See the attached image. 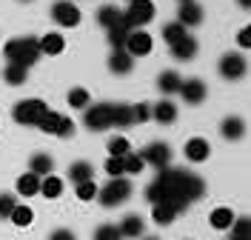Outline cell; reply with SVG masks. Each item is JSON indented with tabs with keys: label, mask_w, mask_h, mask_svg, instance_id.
<instances>
[{
	"label": "cell",
	"mask_w": 251,
	"mask_h": 240,
	"mask_svg": "<svg viewBox=\"0 0 251 240\" xmlns=\"http://www.w3.org/2000/svg\"><path fill=\"white\" fill-rule=\"evenodd\" d=\"M3 54L9 63H17L23 69H29L31 63H37L40 57V46H37V37H15L3 46Z\"/></svg>",
	"instance_id": "cell-1"
},
{
	"label": "cell",
	"mask_w": 251,
	"mask_h": 240,
	"mask_svg": "<svg viewBox=\"0 0 251 240\" xmlns=\"http://www.w3.org/2000/svg\"><path fill=\"white\" fill-rule=\"evenodd\" d=\"M154 3L151 0H134V3H128V12H120V20H117V26H123L126 32H134V29H140L146 23H151L154 20Z\"/></svg>",
	"instance_id": "cell-2"
},
{
	"label": "cell",
	"mask_w": 251,
	"mask_h": 240,
	"mask_svg": "<svg viewBox=\"0 0 251 240\" xmlns=\"http://www.w3.org/2000/svg\"><path fill=\"white\" fill-rule=\"evenodd\" d=\"M128 197H131V183L126 177H111L103 189H97V200H100V206H106V209L120 206Z\"/></svg>",
	"instance_id": "cell-3"
},
{
	"label": "cell",
	"mask_w": 251,
	"mask_h": 240,
	"mask_svg": "<svg viewBox=\"0 0 251 240\" xmlns=\"http://www.w3.org/2000/svg\"><path fill=\"white\" fill-rule=\"evenodd\" d=\"M49 106L40 100V97H29V100H20L15 109H12V117H15L20 126H37V120L43 117Z\"/></svg>",
	"instance_id": "cell-4"
},
{
	"label": "cell",
	"mask_w": 251,
	"mask_h": 240,
	"mask_svg": "<svg viewBox=\"0 0 251 240\" xmlns=\"http://www.w3.org/2000/svg\"><path fill=\"white\" fill-rule=\"evenodd\" d=\"M51 20L63 26V29H75L80 23V9L72 3V0H57L54 6H51Z\"/></svg>",
	"instance_id": "cell-5"
},
{
	"label": "cell",
	"mask_w": 251,
	"mask_h": 240,
	"mask_svg": "<svg viewBox=\"0 0 251 240\" xmlns=\"http://www.w3.org/2000/svg\"><path fill=\"white\" fill-rule=\"evenodd\" d=\"M217 69H220V75H223L226 80H240L246 72H249V60H246L243 54L228 52V54H223V57H220Z\"/></svg>",
	"instance_id": "cell-6"
},
{
	"label": "cell",
	"mask_w": 251,
	"mask_h": 240,
	"mask_svg": "<svg viewBox=\"0 0 251 240\" xmlns=\"http://www.w3.org/2000/svg\"><path fill=\"white\" fill-rule=\"evenodd\" d=\"M140 158H143V163H151L157 172H160V169H166V166L172 163V146L163 143V140H157V143H149V146H146V149L140 152Z\"/></svg>",
	"instance_id": "cell-7"
},
{
	"label": "cell",
	"mask_w": 251,
	"mask_h": 240,
	"mask_svg": "<svg viewBox=\"0 0 251 240\" xmlns=\"http://www.w3.org/2000/svg\"><path fill=\"white\" fill-rule=\"evenodd\" d=\"M86 126L92 132H103V129L111 126V103H97V106H89L86 109Z\"/></svg>",
	"instance_id": "cell-8"
},
{
	"label": "cell",
	"mask_w": 251,
	"mask_h": 240,
	"mask_svg": "<svg viewBox=\"0 0 251 240\" xmlns=\"http://www.w3.org/2000/svg\"><path fill=\"white\" fill-rule=\"evenodd\" d=\"M123 49L131 54V57H146V54L151 52V34H149V32H140V29H134V32H128Z\"/></svg>",
	"instance_id": "cell-9"
},
{
	"label": "cell",
	"mask_w": 251,
	"mask_h": 240,
	"mask_svg": "<svg viewBox=\"0 0 251 240\" xmlns=\"http://www.w3.org/2000/svg\"><path fill=\"white\" fill-rule=\"evenodd\" d=\"M180 95H183V100H186V103L197 106V103H203V100H205V83L200 78L183 80V83H180Z\"/></svg>",
	"instance_id": "cell-10"
},
{
	"label": "cell",
	"mask_w": 251,
	"mask_h": 240,
	"mask_svg": "<svg viewBox=\"0 0 251 240\" xmlns=\"http://www.w3.org/2000/svg\"><path fill=\"white\" fill-rule=\"evenodd\" d=\"M186 158L191 160V163H203L208 155H211V146H208V140L205 137H191V140H186Z\"/></svg>",
	"instance_id": "cell-11"
},
{
	"label": "cell",
	"mask_w": 251,
	"mask_h": 240,
	"mask_svg": "<svg viewBox=\"0 0 251 240\" xmlns=\"http://www.w3.org/2000/svg\"><path fill=\"white\" fill-rule=\"evenodd\" d=\"M205 194V183L200 175H191L186 172V183H183V197H186V203H194V200H200Z\"/></svg>",
	"instance_id": "cell-12"
},
{
	"label": "cell",
	"mask_w": 251,
	"mask_h": 240,
	"mask_svg": "<svg viewBox=\"0 0 251 240\" xmlns=\"http://www.w3.org/2000/svg\"><path fill=\"white\" fill-rule=\"evenodd\" d=\"M109 69L114 75H128L131 69H134V57L126 52V49H114L109 57Z\"/></svg>",
	"instance_id": "cell-13"
},
{
	"label": "cell",
	"mask_w": 251,
	"mask_h": 240,
	"mask_svg": "<svg viewBox=\"0 0 251 240\" xmlns=\"http://www.w3.org/2000/svg\"><path fill=\"white\" fill-rule=\"evenodd\" d=\"M177 23L186 29V26H197V23H203V9L191 0V3H183L180 6V12H177Z\"/></svg>",
	"instance_id": "cell-14"
},
{
	"label": "cell",
	"mask_w": 251,
	"mask_h": 240,
	"mask_svg": "<svg viewBox=\"0 0 251 240\" xmlns=\"http://www.w3.org/2000/svg\"><path fill=\"white\" fill-rule=\"evenodd\" d=\"M151 117H154L157 123H163V126H169L177 120V106H174L172 100H160L151 106Z\"/></svg>",
	"instance_id": "cell-15"
},
{
	"label": "cell",
	"mask_w": 251,
	"mask_h": 240,
	"mask_svg": "<svg viewBox=\"0 0 251 240\" xmlns=\"http://www.w3.org/2000/svg\"><path fill=\"white\" fill-rule=\"evenodd\" d=\"M220 132H223V137H226V140H240V137L246 134V120L231 114V117H226V120H223Z\"/></svg>",
	"instance_id": "cell-16"
},
{
	"label": "cell",
	"mask_w": 251,
	"mask_h": 240,
	"mask_svg": "<svg viewBox=\"0 0 251 240\" xmlns=\"http://www.w3.org/2000/svg\"><path fill=\"white\" fill-rule=\"evenodd\" d=\"M37 46H40V54H60L63 49H66V40H63V34L49 32L37 40Z\"/></svg>",
	"instance_id": "cell-17"
},
{
	"label": "cell",
	"mask_w": 251,
	"mask_h": 240,
	"mask_svg": "<svg viewBox=\"0 0 251 240\" xmlns=\"http://www.w3.org/2000/svg\"><path fill=\"white\" fill-rule=\"evenodd\" d=\"M172 54H174V60H191L197 54V40L191 34H186L183 40H177L172 46Z\"/></svg>",
	"instance_id": "cell-18"
},
{
	"label": "cell",
	"mask_w": 251,
	"mask_h": 240,
	"mask_svg": "<svg viewBox=\"0 0 251 240\" xmlns=\"http://www.w3.org/2000/svg\"><path fill=\"white\" fill-rule=\"evenodd\" d=\"M94 177V166L92 163H86V160H75L72 166H69V180L77 186V183H86V180H92Z\"/></svg>",
	"instance_id": "cell-19"
},
{
	"label": "cell",
	"mask_w": 251,
	"mask_h": 240,
	"mask_svg": "<svg viewBox=\"0 0 251 240\" xmlns=\"http://www.w3.org/2000/svg\"><path fill=\"white\" fill-rule=\"evenodd\" d=\"M37 192H40V177L37 175L26 172V175L17 177V194H20V197H34Z\"/></svg>",
	"instance_id": "cell-20"
},
{
	"label": "cell",
	"mask_w": 251,
	"mask_h": 240,
	"mask_svg": "<svg viewBox=\"0 0 251 240\" xmlns=\"http://www.w3.org/2000/svg\"><path fill=\"white\" fill-rule=\"evenodd\" d=\"M134 123V112H131V106L128 103H111V126H131Z\"/></svg>",
	"instance_id": "cell-21"
},
{
	"label": "cell",
	"mask_w": 251,
	"mask_h": 240,
	"mask_svg": "<svg viewBox=\"0 0 251 240\" xmlns=\"http://www.w3.org/2000/svg\"><path fill=\"white\" fill-rule=\"evenodd\" d=\"M180 83H183V78L169 69V72H163V75L157 78V89H160L163 95H172V92H180Z\"/></svg>",
	"instance_id": "cell-22"
},
{
	"label": "cell",
	"mask_w": 251,
	"mask_h": 240,
	"mask_svg": "<svg viewBox=\"0 0 251 240\" xmlns=\"http://www.w3.org/2000/svg\"><path fill=\"white\" fill-rule=\"evenodd\" d=\"M40 194H43V197H49V200L60 197V194H63V180H60V177H54V175L40 177Z\"/></svg>",
	"instance_id": "cell-23"
},
{
	"label": "cell",
	"mask_w": 251,
	"mask_h": 240,
	"mask_svg": "<svg viewBox=\"0 0 251 240\" xmlns=\"http://www.w3.org/2000/svg\"><path fill=\"white\" fill-rule=\"evenodd\" d=\"M143 217L140 214H128V217H123V223L117 226L120 229V235L123 238H137V235H143Z\"/></svg>",
	"instance_id": "cell-24"
},
{
	"label": "cell",
	"mask_w": 251,
	"mask_h": 240,
	"mask_svg": "<svg viewBox=\"0 0 251 240\" xmlns=\"http://www.w3.org/2000/svg\"><path fill=\"white\" fill-rule=\"evenodd\" d=\"M208 223L214 226V229H231V223H234V212L226 206L214 209L211 214H208Z\"/></svg>",
	"instance_id": "cell-25"
},
{
	"label": "cell",
	"mask_w": 251,
	"mask_h": 240,
	"mask_svg": "<svg viewBox=\"0 0 251 240\" xmlns=\"http://www.w3.org/2000/svg\"><path fill=\"white\" fill-rule=\"evenodd\" d=\"M9 220L15 226H20V229H26V226H31V220H34V212H31L26 203H17V206L12 209V214H9Z\"/></svg>",
	"instance_id": "cell-26"
},
{
	"label": "cell",
	"mask_w": 251,
	"mask_h": 240,
	"mask_svg": "<svg viewBox=\"0 0 251 240\" xmlns=\"http://www.w3.org/2000/svg\"><path fill=\"white\" fill-rule=\"evenodd\" d=\"M51 169H54V163H51V158L49 155H34L29 163V172L31 175H37V177H46L51 175Z\"/></svg>",
	"instance_id": "cell-27"
},
{
	"label": "cell",
	"mask_w": 251,
	"mask_h": 240,
	"mask_svg": "<svg viewBox=\"0 0 251 240\" xmlns=\"http://www.w3.org/2000/svg\"><path fill=\"white\" fill-rule=\"evenodd\" d=\"M60 117H63V114L46 109V112H43V117L37 120V129H40V132H46V134H57V129H60Z\"/></svg>",
	"instance_id": "cell-28"
},
{
	"label": "cell",
	"mask_w": 251,
	"mask_h": 240,
	"mask_svg": "<svg viewBox=\"0 0 251 240\" xmlns=\"http://www.w3.org/2000/svg\"><path fill=\"white\" fill-rule=\"evenodd\" d=\"M3 78H6L9 86H20V83H26V78H29V69H23V66H17V63H6Z\"/></svg>",
	"instance_id": "cell-29"
},
{
	"label": "cell",
	"mask_w": 251,
	"mask_h": 240,
	"mask_svg": "<svg viewBox=\"0 0 251 240\" xmlns=\"http://www.w3.org/2000/svg\"><path fill=\"white\" fill-rule=\"evenodd\" d=\"M151 217H154V223H160V226H169L177 217V212H174L169 203H154L151 206Z\"/></svg>",
	"instance_id": "cell-30"
},
{
	"label": "cell",
	"mask_w": 251,
	"mask_h": 240,
	"mask_svg": "<svg viewBox=\"0 0 251 240\" xmlns=\"http://www.w3.org/2000/svg\"><path fill=\"white\" fill-rule=\"evenodd\" d=\"M117 20H120V9H114V6H103V9H97V23L100 26H117Z\"/></svg>",
	"instance_id": "cell-31"
},
{
	"label": "cell",
	"mask_w": 251,
	"mask_h": 240,
	"mask_svg": "<svg viewBox=\"0 0 251 240\" xmlns=\"http://www.w3.org/2000/svg\"><path fill=\"white\" fill-rule=\"evenodd\" d=\"M66 100H69V106H72V109H86L92 97H89V92H86V89L75 86V89H72V92L66 95Z\"/></svg>",
	"instance_id": "cell-32"
},
{
	"label": "cell",
	"mask_w": 251,
	"mask_h": 240,
	"mask_svg": "<svg viewBox=\"0 0 251 240\" xmlns=\"http://www.w3.org/2000/svg\"><path fill=\"white\" fill-rule=\"evenodd\" d=\"M137 172H143V158L134 152L123 155V175H137Z\"/></svg>",
	"instance_id": "cell-33"
},
{
	"label": "cell",
	"mask_w": 251,
	"mask_h": 240,
	"mask_svg": "<svg viewBox=\"0 0 251 240\" xmlns=\"http://www.w3.org/2000/svg\"><path fill=\"white\" fill-rule=\"evenodd\" d=\"M163 37H166V43L174 46L177 40H183L186 37V29L180 26V23H169V26H163Z\"/></svg>",
	"instance_id": "cell-34"
},
{
	"label": "cell",
	"mask_w": 251,
	"mask_h": 240,
	"mask_svg": "<svg viewBox=\"0 0 251 240\" xmlns=\"http://www.w3.org/2000/svg\"><path fill=\"white\" fill-rule=\"evenodd\" d=\"M128 152H131V146H128L126 137H111L109 140V158H123Z\"/></svg>",
	"instance_id": "cell-35"
},
{
	"label": "cell",
	"mask_w": 251,
	"mask_h": 240,
	"mask_svg": "<svg viewBox=\"0 0 251 240\" xmlns=\"http://www.w3.org/2000/svg\"><path fill=\"white\" fill-rule=\"evenodd\" d=\"M94 240H123V235H120L117 226L106 223V226H100V229L94 232Z\"/></svg>",
	"instance_id": "cell-36"
},
{
	"label": "cell",
	"mask_w": 251,
	"mask_h": 240,
	"mask_svg": "<svg viewBox=\"0 0 251 240\" xmlns=\"http://www.w3.org/2000/svg\"><path fill=\"white\" fill-rule=\"evenodd\" d=\"M146 200H149L151 206H154V203H163V200H166V192H163V186H160L157 180H151V183H149V189H146Z\"/></svg>",
	"instance_id": "cell-37"
},
{
	"label": "cell",
	"mask_w": 251,
	"mask_h": 240,
	"mask_svg": "<svg viewBox=\"0 0 251 240\" xmlns=\"http://www.w3.org/2000/svg\"><path fill=\"white\" fill-rule=\"evenodd\" d=\"M126 37H128V32H126L123 26H111V29H109V43H111V49H123V46H126Z\"/></svg>",
	"instance_id": "cell-38"
},
{
	"label": "cell",
	"mask_w": 251,
	"mask_h": 240,
	"mask_svg": "<svg viewBox=\"0 0 251 240\" xmlns=\"http://www.w3.org/2000/svg\"><path fill=\"white\" fill-rule=\"evenodd\" d=\"M94 197H97V183L94 180L77 183V200H94Z\"/></svg>",
	"instance_id": "cell-39"
},
{
	"label": "cell",
	"mask_w": 251,
	"mask_h": 240,
	"mask_svg": "<svg viewBox=\"0 0 251 240\" xmlns=\"http://www.w3.org/2000/svg\"><path fill=\"white\" fill-rule=\"evenodd\" d=\"M17 206V200H15V194H0V220H6L9 214H12V209Z\"/></svg>",
	"instance_id": "cell-40"
},
{
	"label": "cell",
	"mask_w": 251,
	"mask_h": 240,
	"mask_svg": "<svg viewBox=\"0 0 251 240\" xmlns=\"http://www.w3.org/2000/svg\"><path fill=\"white\" fill-rule=\"evenodd\" d=\"M103 169L109 177H123V158H109L103 163Z\"/></svg>",
	"instance_id": "cell-41"
},
{
	"label": "cell",
	"mask_w": 251,
	"mask_h": 240,
	"mask_svg": "<svg viewBox=\"0 0 251 240\" xmlns=\"http://www.w3.org/2000/svg\"><path fill=\"white\" fill-rule=\"evenodd\" d=\"M231 229H234V235H231L234 240H249V217H240V220H234V223H231Z\"/></svg>",
	"instance_id": "cell-42"
},
{
	"label": "cell",
	"mask_w": 251,
	"mask_h": 240,
	"mask_svg": "<svg viewBox=\"0 0 251 240\" xmlns=\"http://www.w3.org/2000/svg\"><path fill=\"white\" fill-rule=\"evenodd\" d=\"M131 112H134V123H146L151 117V106L149 103H137V106H131Z\"/></svg>",
	"instance_id": "cell-43"
},
{
	"label": "cell",
	"mask_w": 251,
	"mask_h": 240,
	"mask_svg": "<svg viewBox=\"0 0 251 240\" xmlns=\"http://www.w3.org/2000/svg\"><path fill=\"white\" fill-rule=\"evenodd\" d=\"M72 134H75V120H72V117H60L57 137H72Z\"/></svg>",
	"instance_id": "cell-44"
},
{
	"label": "cell",
	"mask_w": 251,
	"mask_h": 240,
	"mask_svg": "<svg viewBox=\"0 0 251 240\" xmlns=\"http://www.w3.org/2000/svg\"><path fill=\"white\" fill-rule=\"evenodd\" d=\"M49 240H77V235H75V232H69V229H57V232H51V235H49Z\"/></svg>",
	"instance_id": "cell-45"
},
{
	"label": "cell",
	"mask_w": 251,
	"mask_h": 240,
	"mask_svg": "<svg viewBox=\"0 0 251 240\" xmlns=\"http://www.w3.org/2000/svg\"><path fill=\"white\" fill-rule=\"evenodd\" d=\"M237 43H240L243 49L251 46V29H249V26H246V29H240V34H237Z\"/></svg>",
	"instance_id": "cell-46"
},
{
	"label": "cell",
	"mask_w": 251,
	"mask_h": 240,
	"mask_svg": "<svg viewBox=\"0 0 251 240\" xmlns=\"http://www.w3.org/2000/svg\"><path fill=\"white\" fill-rule=\"evenodd\" d=\"M240 6H243V9H249V6H251V0H240Z\"/></svg>",
	"instance_id": "cell-47"
},
{
	"label": "cell",
	"mask_w": 251,
	"mask_h": 240,
	"mask_svg": "<svg viewBox=\"0 0 251 240\" xmlns=\"http://www.w3.org/2000/svg\"><path fill=\"white\" fill-rule=\"evenodd\" d=\"M180 3H191V0H180Z\"/></svg>",
	"instance_id": "cell-48"
},
{
	"label": "cell",
	"mask_w": 251,
	"mask_h": 240,
	"mask_svg": "<svg viewBox=\"0 0 251 240\" xmlns=\"http://www.w3.org/2000/svg\"><path fill=\"white\" fill-rule=\"evenodd\" d=\"M146 240H157V238H146Z\"/></svg>",
	"instance_id": "cell-49"
},
{
	"label": "cell",
	"mask_w": 251,
	"mask_h": 240,
	"mask_svg": "<svg viewBox=\"0 0 251 240\" xmlns=\"http://www.w3.org/2000/svg\"><path fill=\"white\" fill-rule=\"evenodd\" d=\"M128 3H134V0H128Z\"/></svg>",
	"instance_id": "cell-50"
},
{
	"label": "cell",
	"mask_w": 251,
	"mask_h": 240,
	"mask_svg": "<svg viewBox=\"0 0 251 240\" xmlns=\"http://www.w3.org/2000/svg\"><path fill=\"white\" fill-rule=\"evenodd\" d=\"M23 3H26V0H23Z\"/></svg>",
	"instance_id": "cell-51"
},
{
	"label": "cell",
	"mask_w": 251,
	"mask_h": 240,
	"mask_svg": "<svg viewBox=\"0 0 251 240\" xmlns=\"http://www.w3.org/2000/svg\"><path fill=\"white\" fill-rule=\"evenodd\" d=\"M231 240H234V238H231Z\"/></svg>",
	"instance_id": "cell-52"
}]
</instances>
